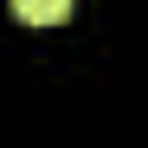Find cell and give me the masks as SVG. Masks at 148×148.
Listing matches in <instances>:
<instances>
[{"instance_id": "cell-1", "label": "cell", "mask_w": 148, "mask_h": 148, "mask_svg": "<svg viewBox=\"0 0 148 148\" xmlns=\"http://www.w3.org/2000/svg\"><path fill=\"white\" fill-rule=\"evenodd\" d=\"M13 13L26 26H58V19H71V0H13Z\"/></svg>"}]
</instances>
